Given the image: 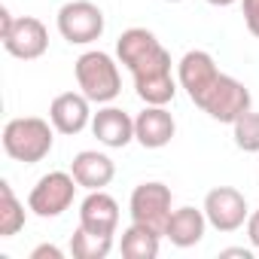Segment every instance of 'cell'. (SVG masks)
I'll list each match as a JSON object with an SVG mask.
<instances>
[{
    "mask_svg": "<svg viewBox=\"0 0 259 259\" xmlns=\"http://www.w3.org/2000/svg\"><path fill=\"white\" fill-rule=\"evenodd\" d=\"M232 138L235 147L244 153H259V113L247 110L232 122Z\"/></svg>",
    "mask_w": 259,
    "mask_h": 259,
    "instance_id": "20",
    "label": "cell"
},
{
    "mask_svg": "<svg viewBox=\"0 0 259 259\" xmlns=\"http://www.w3.org/2000/svg\"><path fill=\"white\" fill-rule=\"evenodd\" d=\"M204 217L217 232H238L250 217L247 198L235 186H217L204 195Z\"/></svg>",
    "mask_w": 259,
    "mask_h": 259,
    "instance_id": "8",
    "label": "cell"
},
{
    "mask_svg": "<svg viewBox=\"0 0 259 259\" xmlns=\"http://www.w3.org/2000/svg\"><path fill=\"white\" fill-rule=\"evenodd\" d=\"M64 253L55 247V244H40V247H34L31 250V259H61Z\"/></svg>",
    "mask_w": 259,
    "mask_h": 259,
    "instance_id": "22",
    "label": "cell"
},
{
    "mask_svg": "<svg viewBox=\"0 0 259 259\" xmlns=\"http://www.w3.org/2000/svg\"><path fill=\"white\" fill-rule=\"evenodd\" d=\"M247 238H250V244L259 250V210H253V213L247 217Z\"/></svg>",
    "mask_w": 259,
    "mask_h": 259,
    "instance_id": "23",
    "label": "cell"
},
{
    "mask_svg": "<svg viewBox=\"0 0 259 259\" xmlns=\"http://www.w3.org/2000/svg\"><path fill=\"white\" fill-rule=\"evenodd\" d=\"M22 229H25V204L16 198L7 180H0V238H13Z\"/></svg>",
    "mask_w": 259,
    "mask_h": 259,
    "instance_id": "18",
    "label": "cell"
},
{
    "mask_svg": "<svg viewBox=\"0 0 259 259\" xmlns=\"http://www.w3.org/2000/svg\"><path fill=\"white\" fill-rule=\"evenodd\" d=\"M70 174L76 177V183H79L82 189L92 192V189L110 186V180L116 177V165H113L110 156H104V153H98V150H82V153L73 156Z\"/></svg>",
    "mask_w": 259,
    "mask_h": 259,
    "instance_id": "15",
    "label": "cell"
},
{
    "mask_svg": "<svg viewBox=\"0 0 259 259\" xmlns=\"http://www.w3.org/2000/svg\"><path fill=\"white\" fill-rule=\"evenodd\" d=\"M76 177L67 171H49L37 180V186L28 195V210H34L37 217L49 220V217H61L76 195Z\"/></svg>",
    "mask_w": 259,
    "mask_h": 259,
    "instance_id": "5",
    "label": "cell"
},
{
    "mask_svg": "<svg viewBox=\"0 0 259 259\" xmlns=\"http://www.w3.org/2000/svg\"><path fill=\"white\" fill-rule=\"evenodd\" d=\"M73 73H76V85L79 92L92 101V104H110L119 98L122 92V76H119V64L101 52V49H92V52H82L73 64Z\"/></svg>",
    "mask_w": 259,
    "mask_h": 259,
    "instance_id": "3",
    "label": "cell"
},
{
    "mask_svg": "<svg viewBox=\"0 0 259 259\" xmlns=\"http://www.w3.org/2000/svg\"><path fill=\"white\" fill-rule=\"evenodd\" d=\"M207 217H204V207L195 210V207H177L165 226V238L174 244V247H195L201 238H204V229H207Z\"/></svg>",
    "mask_w": 259,
    "mask_h": 259,
    "instance_id": "16",
    "label": "cell"
},
{
    "mask_svg": "<svg viewBox=\"0 0 259 259\" xmlns=\"http://www.w3.org/2000/svg\"><path fill=\"white\" fill-rule=\"evenodd\" d=\"M220 256H226V259H232V256H238V259H253V250H247V247H229V250H223Z\"/></svg>",
    "mask_w": 259,
    "mask_h": 259,
    "instance_id": "25",
    "label": "cell"
},
{
    "mask_svg": "<svg viewBox=\"0 0 259 259\" xmlns=\"http://www.w3.org/2000/svg\"><path fill=\"white\" fill-rule=\"evenodd\" d=\"M58 34L73 46L101 40V34H104L101 7H95L92 0H70V4H64L58 10Z\"/></svg>",
    "mask_w": 259,
    "mask_h": 259,
    "instance_id": "7",
    "label": "cell"
},
{
    "mask_svg": "<svg viewBox=\"0 0 259 259\" xmlns=\"http://www.w3.org/2000/svg\"><path fill=\"white\" fill-rule=\"evenodd\" d=\"M195 107L204 110L210 119L232 125L241 113L250 110V89H247L244 82H238L235 76L220 73V76L213 79V85L201 95V101H198Z\"/></svg>",
    "mask_w": 259,
    "mask_h": 259,
    "instance_id": "4",
    "label": "cell"
},
{
    "mask_svg": "<svg viewBox=\"0 0 259 259\" xmlns=\"http://www.w3.org/2000/svg\"><path fill=\"white\" fill-rule=\"evenodd\" d=\"M92 101L82 92H64L49 104V122L61 135H79L85 125H92Z\"/></svg>",
    "mask_w": 259,
    "mask_h": 259,
    "instance_id": "11",
    "label": "cell"
},
{
    "mask_svg": "<svg viewBox=\"0 0 259 259\" xmlns=\"http://www.w3.org/2000/svg\"><path fill=\"white\" fill-rule=\"evenodd\" d=\"M244 7V25L253 37H259V0H241Z\"/></svg>",
    "mask_w": 259,
    "mask_h": 259,
    "instance_id": "21",
    "label": "cell"
},
{
    "mask_svg": "<svg viewBox=\"0 0 259 259\" xmlns=\"http://www.w3.org/2000/svg\"><path fill=\"white\" fill-rule=\"evenodd\" d=\"M79 226L101 232V235H116L119 226V204L113 195H107L104 189H92L82 204H79Z\"/></svg>",
    "mask_w": 259,
    "mask_h": 259,
    "instance_id": "14",
    "label": "cell"
},
{
    "mask_svg": "<svg viewBox=\"0 0 259 259\" xmlns=\"http://www.w3.org/2000/svg\"><path fill=\"white\" fill-rule=\"evenodd\" d=\"M171 189L159 180H150V183H141L135 186L132 192V201H128V210H132V223H141V226H150L156 229L159 235H165V226L171 220Z\"/></svg>",
    "mask_w": 259,
    "mask_h": 259,
    "instance_id": "6",
    "label": "cell"
},
{
    "mask_svg": "<svg viewBox=\"0 0 259 259\" xmlns=\"http://www.w3.org/2000/svg\"><path fill=\"white\" fill-rule=\"evenodd\" d=\"M168 4H180V0H168Z\"/></svg>",
    "mask_w": 259,
    "mask_h": 259,
    "instance_id": "27",
    "label": "cell"
},
{
    "mask_svg": "<svg viewBox=\"0 0 259 259\" xmlns=\"http://www.w3.org/2000/svg\"><path fill=\"white\" fill-rule=\"evenodd\" d=\"M174 135H177V122L165 107L147 104V110L138 113L135 119V141L144 150H162L174 141Z\"/></svg>",
    "mask_w": 259,
    "mask_h": 259,
    "instance_id": "12",
    "label": "cell"
},
{
    "mask_svg": "<svg viewBox=\"0 0 259 259\" xmlns=\"http://www.w3.org/2000/svg\"><path fill=\"white\" fill-rule=\"evenodd\" d=\"M110 250H113V235H101L85 226H79L70 238V253L76 259H107Z\"/></svg>",
    "mask_w": 259,
    "mask_h": 259,
    "instance_id": "19",
    "label": "cell"
},
{
    "mask_svg": "<svg viewBox=\"0 0 259 259\" xmlns=\"http://www.w3.org/2000/svg\"><path fill=\"white\" fill-rule=\"evenodd\" d=\"M16 25V19H13V13L7 10V7H0V40H4L7 34H10V28Z\"/></svg>",
    "mask_w": 259,
    "mask_h": 259,
    "instance_id": "24",
    "label": "cell"
},
{
    "mask_svg": "<svg viewBox=\"0 0 259 259\" xmlns=\"http://www.w3.org/2000/svg\"><path fill=\"white\" fill-rule=\"evenodd\" d=\"M92 135L110 147V150H122L135 141V119L119 107H104L92 116Z\"/></svg>",
    "mask_w": 259,
    "mask_h": 259,
    "instance_id": "13",
    "label": "cell"
},
{
    "mask_svg": "<svg viewBox=\"0 0 259 259\" xmlns=\"http://www.w3.org/2000/svg\"><path fill=\"white\" fill-rule=\"evenodd\" d=\"M159 232L141 223H132L122 232V256L125 259H156L159 256Z\"/></svg>",
    "mask_w": 259,
    "mask_h": 259,
    "instance_id": "17",
    "label": "cell"
},
{
    "mask_svg": "<svg viewBox=\"0 0 259 259\" xmlns=\"http://www.w3.org/2000/svg\"><path fill=\"white\" fill-rule=\"evenodd\" d=\"M119 64H125L135 76L138 98L153 107H165L177 95V79L171 73V52L156 40L147 28H128L116 40Z\"/></svg>",
    "mask_w": 259,
    "mask_h": 259,
    "instance_id": "1",
    "label": "cell"
},
{
    "mask_svg": "<svg viewBox=\"0 0 259 259\" xmlns=\"http://www.w3.org/2000/svg\"><path fill=\"white\" fill-rule=\"evenodd\" d=\"M4 49L13 55V58H22V61H34V58H43L46 49H49V31L40 19L34 16H22L16 19V25L10 28V34L4 37Z\"/></svg>",
    "mask_w": 259,
    "mask_h": 259,
    "instance_id": "9",
    "label": "cell"
},
{
    "mask_svg": "<svg viewBox=\"0 0 259 259\" xmlns=\"http://www.w3.org/2000/svg\"><path fill=\"white\" fill-rule=\"evenodd\" d=\"M210 7H232V4H238V0H207Z\"/></svg>",
    "mask_w": 259,
    "mask_h": 259,
    "instance_id": "26",
    "label": "cell"
},
{
    "mask_svg": "<svg viewBox=\"0 0 259 259\" xmlns=\"http://www.w3.org/2000/svg\"><path fill=\"white\" fill-rule=\"evenodd\" d=\"M52 122L40 119V116H19L10 119L4 128V150L10 159L25 162V165H37L52 153Z\"/></svg>",
    "mask_w": 259,
    "mask_h": 259,
    "instance_id": "2",
    "label": "cell"
},
{
    "mask_svg": "<svg viewBox=\"0 0 259 259\" xmlns=\"http://www.w3.org/2000/svg\"><path fill=\"white\" fill-rule=\"evenodd\" d=\"M217 76H220V67H217L213 55L204 52V49H189L180 58V64H177V82L186 89V95H189L192 104L201 101V95L213 85Z\"/></svg>",
    "mask_w": 259,
    "mask_h": 259,
    "instance_id": "10",
    "label": "cell"
}]
</instances>
